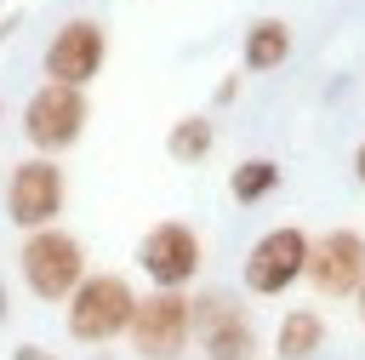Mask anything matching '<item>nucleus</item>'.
<instances>
[{
    "label": "nucleus",
    "mask_w": 365,
    "mask_h": 360,
    "mask_svg": "<svg viewBox=\"0 0 365 360\" xmlns=\"http://www.w3.org/2000/svg\"><path fill=\"white\" fill-rule=\"evenodd\" d=\"M23 137L34 154L57 160L63 149H74L86 137V91L74 86H34V97L23 103Z\"/></svg>",
    "instance_id": "39448f33"
},
{
    "label": "nucleus",
    "mask_w": 365,
    "mask_h": 360,
    "mask_svg": "<svg viewBox=\"0 0 365 360\" xmlns=\"http://www.w3.org/2000/svg\"><path fill=\"white\" fill-rule=\"evenodd\" d=\"M285 57H291V23H285V17H257V23L245 29V40H240L245 74H274Z\"/></svg>",
    "instance_id": "9b49d317"
},
{
    "label": "nucleus",
    "mask_w": 365,
    "mask_h": 360,
    "mask_svg": "<svg viewBox=\"0 0 365 360\" xmlns=\"http://www.w3.org/2000/svg\"><path fill=\"white\" fill-rule=\"evenodd\" d=\"M63 206H68V171H63L57 160L29 154V160L11 166V177H6V217H11L23 234L51 229V223L63 217Z\"/></svg>",
    "instance_id": "7ed1b4c3"
},
{
    "label": "nucleus",
    "mask_w": 365,
    "mask_h": 360,
    "mask_svg": "<svg viewBox=\"0 0 365 360\" xmlns=\"http://www.w3.org/2000/svg\"><path fill=\"white\" fill-rule=\"evenodd\" d=\"M302 263H308V234L297 223H279L268 234H257V246L245 251V291L251 297H285L297 280H302Z\"/></svg>",
    "instance_id": "6e6552de"
},
{
    "label": "nucleus",
    "mask_w": 365,
    "mask_h": 360,
    "mask_svg": "<svg viewBox=\"0 0 365 360\" xmlns=\"http://www.w3.org/2000/svg\"><path fill=\"white\" fill-rule=\"evenodd\" d=\"M103 63H108V29L91 23V17H68V23L46 40V57H40L46 80H51V86H74V91H86V86L103 74Z\"/></svg>",
    "instance_id": "0eeeda50"
},
{
    "label": "nucleus",
    "mask_w": 365,
    "mask_h": 360,
    "mask_svg": "<svg viewBox=\"0 0 365 360\" xmlns=\"http://www.w3.org/2000/svg\"><path fill=\"white\" fill-rule=\"evenodd\" d=\"M354 177H359V189H365V143L354 149Z\"/></svg>",
    "instance_id": "f3484780"
},
{
    "label": "nucleus",
    "mask_w": 365,
    "mask_h": 360,
    "mask_svg": "<svg viewBox=\"0 0 365 360\" xmlns=\"http://www.w3.org/2000/svg\"><path fill=\"white\" fill-rule=\"evenodd\" d=\"M302 280L319 291V297H354L365 286V234L354 229H325V234H308V263H302Z\"/></svg>",
    "instance_id": "9d476101"
},
{
    "label": "nucleus",
    "mask_w": 365,
    "mask_h": 360,
    "mask_svg": "<svg viewBox=\"0 0 365 360\" xmlns=\"http://www.w3.org/2000/svg\"><path fill=\"white\" fill-rule=\"evenodd\" d=\"M200 263H205V246H200L194 223L165 217V223H154V229L137 240V269L154 280V291H182V286H194Z\"/></svg>",
    "instance_id": "423d86ee"
},
{
    "label": "nucleus",
    "mask_w": 365,
    "mask_h": 360,
    "mask_svg": "<svg viewBox=\"0 0 365 360\" xmlns=\"http://www.w3.org/2000/svg\"><path fill=\"white\" fill-rule=\"evenodd\" d=\"M354 309H359V326H365V286L354 291Z\"/></svg>",
    "instance_id": "a211bd4d"
},
{
    "label": "nucleus",
    "mask_w": 365,
    "mask_h": 360,
    "mask_svg": "<svg viewBox=\"0 0 365 360\" xmlns=\"http://www.w3.org/2000/svg\"><path fill=\"white\" fill-rule=\"evenodd\" d=\"M188 343H200L205 360H257V326L228 291L188 297Z\"/></svg>",
    "instance_id": "20e7f679"
},
{
    "label": "nucleus",
    "mask_w": 365,
    "mask_h": 360,
    "mask_svg": "<svg viewBox=\"0 0 365 360\" xmlns=\"http://www.w3.org/2000/svg\"><path fill=\"white\" fill-rule=\"evenodd\" d=\"M211 149H217V120L211 114H182L165 131V154L177 166H200V160H211Z\"/></svg>",
    "instance_id": "ddd939ff"
},
{
    "label": "nucleus",
    "mask_w": 365,
    "mask_h": 360,
    "mask_svg": "<svg viewBox=\"0 0 365 360\" xmlns=\"http://www.w3.org/2000/svg\"><path fill=\"white\" fill-rule=\"evenodd\" d=\"M17 274L29 286V297L40 303H68V291L91 274L86 269V246L68 234V229H34L17 251Z\"/></svg>",
    "instance_id": "f03ea898"
},
{
    "label": "nucleus",
    "mask_w": 365,
    "mask_h": 360,
    "mask_svg": "<svg viewBox=\"0 0 365 360\" xmlns=\"http://www.w3.org/2000/svg\"><path fill=\"white\" fill-rule=\"evenodd\" d=\"M319 343H325V314L319 309H285L279 314V331H274L279 360H308Z\"/></svg>",
    "instance_id": "f8f14e48"
},
{
    "label": "nucleus",
    "mask_w": 365,
    "mask_h": 360,
    "mask_svg": "<svg viewBox=\"0 0 365 360\" xmlns=\"http://www.w3.org/2000/svg\"><path fill=\"white\" fill-rule=\"evenodd\" d=\"M234 97H240V69H234V74H222V80H217V103H234Z\"/></svg>",
    "instance_id": "2eb2a0df"
},
{
    "label": "nucleus",
    "mask_w": 365,
    "mask_h": 360,
    "mask_svg": "<svg viewBox=\"0 0 365 360\" xmlns=\"http://www.w3.org/2000/svg\"><path fill=\"white\" fill-rule=\"evenodd\" d=\"M6 314H11V309H6V286H0V326H6Z\"/></svg>",
    "instance_id": "6ab92c4d"
},
{
    "label": "nucleus",
    "mask_w": 365,
    "mask_h": 360,
    "mask_svg": "<svg viewBox=\"0 0 365 360\" xmlns=\"http://www.w3.org/2000/svg\"><path fill=\"white\" fill-rule=\"evenodd\" d=\"M125 343H131L137 360H177L188 349V291H148V297H137Z\"/></svg>",
    "instance_id": "1a4fd4ad"
},
{
    "label": "nucleus",
    "mask_w": 365,
    "mask_h": 360,
    "mask_svg": "<svg viewBox=\"0 0 365 360\" xmlns=\"http://www.w3.org/2000/svg\"><path fill=\"white\" fill-rule=\"evenodd\" d=\"M279 160H268V154H251V160H240L234 171H228V194L240 200V206H257V200H268L274 189H279Z\"/></svg>",
    "instance_id": "4468645a"
},
{
    "label": "nucleus",
    "mask_w": 365,
    "mask_h": 360,
    "mask_svg": "<svg viewBox=\"0 0 365 360\" xmlns=\"http://www.w3.org/2000/svg\"><path fill=\"white\" fill-rule=\"evenodd\" d=\"M11 360H57V354H51V349H40V343H17V349H11Z\"/></svg>",
    "instance_id": "dca6fc26"
},
{
    "label": "nucleus",
    "mask_w": 365,
    "mask_h": 360,
    "mask_svg": "<svg viewBox=\"0 0 365 360\" xmlns=\"http://www.w3.org/2000/svg\"><path fill=\"white\" fill-rule=\"evenodd\" d=\"M63 309H68L63 320H68V337H74V343L108 349L114 337H125V326H131V314H137V291H131L125 274H86V280L68 291Z\"/></svg>",
    "instance_id": "f257e3e1"
}]
</instances>
